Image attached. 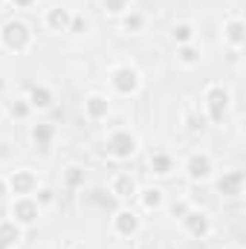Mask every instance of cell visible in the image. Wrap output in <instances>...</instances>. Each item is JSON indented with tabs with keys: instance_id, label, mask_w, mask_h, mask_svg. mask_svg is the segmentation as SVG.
Here are the masks:
<instances>
[{
	"instance_id": "cell-1",
	"label": "cell",
	"mask_w": 246,
	"mask_h": 249,
	"mask_svg": "<svg viewBox=\"0 0 246 249\" xmlns=\"http://www.w3.org/2000/svg\"><path fill=\"white\" fill-rule=\"evenodd\" d=\"M200 113L209 124H223L232 113V90L223 81H209L200 93Z\"/></svg>"
},
{
	"instance_id": "cell-2",
	"label": "cell",
	"mask_w": 246,
	"mask_h": 249,
	"mask_svg": "<svg viewBox=\"0 0 246 249\" xmlns=\"http://www.w3.org/2000/svg\"><path fill=\"white\" fill-rule=\"evenodd\" d=\"M35 44V32L23 18H9L0 26V47L12 55H26Z\"/></svg>"
},
{
	"instance_id": "cell-3",
	"label": "cell",
	"mask_w": 246,
	"mask_h": 249,
	"mask_svg": "<svg viewBox=\"0 0 246 249\" xmlns=\"http://www.w3.org/2000/svg\"><path fill=\"white\" fill-rule=\"evenodd\" d=\"M107 87H110V96L116 99H130L142 90V72L133 67L130 61L113 64L107 70Z\"/></svg>"
},
{
	"instance_id": "cell-4",
	"label": "cell",
	"mask_w": 246,
	"mask_h": 249,
	"mask_svg": "<svg viewBox=\"0 0 246 249\" xmlns=\"http://www.w3.org/2000/svg\"><path fill=\"white\" fill-rule=\"evenodd\" d=\"M105 154L116 162H130L139 154V136L130 127H113L105 136Z\"/></svg>"
},
{
	"instance_id": "cell-5",
	"label": "cell",
	"mask_w": 246,
	"mask_h": 249,
	"mask_svg": "<svg viewBox=\"0 0 246 249\" xmlns=\"http://www.w3.org/2000/svg\"><path fill=\"white\" fill-rule=\"evenodd\" d=\"M183 174H185V180H188L191 186H206V183H211L214 174H217L214 157H211L209 151H203V148L191 151V154L183 160Z\"/></svg>"
},
{
	"instance_id": "cell-6",
	"label": "cell",
	"mask_w": 246,
	"mask_h": 249,
	"mask_svg": "<svg viewBox=\"0 0 246 249\" xmlns=\"http://www.w3.org/2000/svg\"><path fill=\"white\" fill-rule=\"evenodd\" d=\"M110 232L113 238H122V241H133L136 235L145 232V223H142V214L127 203H119L113 212H110Z\"/></svg>"
},
{
	"instance_id": "cell-7",
	"label": "cell",
	"mask_w": 246,
	"mask_h": 249,
	"mask_svg": "<svg viewBox=\"0 0 246 249\" xmlns=\"http://www.w3.org/2000/svg\"><path fill=\"white\" fill-rule=\"evenodd\" d=\"M180 229H183L191 241H206V238H211V232H214V220H211V214H209L206 209L191 206L183 217H180Z\"/></svg>"
},
{
	"instance_id": "cell-8",
	"label": "cell",
	"mask_w": 246,
	"mask_h": 249,
	"mask_svg": "<svg viewBox=\"0 0 246 249\" xmlns=\"http://www.w3.org/2000/svg\"><path fill=\"white\" fill-rule=\"evenodd\" d=\"M6 186H9V197H32L38 186H41V174L35 168H12L9 174H3Z\"/></svg>"
},
{
	"instance_id": "cell-9",
	"label": "cell",
	"mask_w": 246,
	"mask_h": 249,
	"mask_svg": "<svg viewBox=\"0 0 246 249\" xmlns=\"http://www.w3.org/2000/svg\"><path fill=\"white\" fill-rule=\"evenodd\" d=\"M41 214H44V209L38 206L35 197H12V203H9V217L23 229H32L41 220Z\"/></svg>"
},
{
	"instance_id": "cell-10",
	"label": "cell",
	"mask_w": 246,
	"mask_h": 249,
	"mask_svg": "<svg viewBox=\"0 0 246 249\" xmlns=\"http://www.w3.org/2000/svg\"><path fill=\"white\" fill-rule=\"evenodd\" d=\"M220 38H223V47L232 50V58H238L246 47V20L241 15H229L220 26Z\"/></svg>"
},
{
	"instance_id": "cell-11",
	"label": "cell",
	"mask_w": 246,
	"mask_h": 249,
	"mask_svg": "<svg viewBox=\"0 0 246 249\" xmlns=\"http://www.w3.org/2000/svg\"><path fill=\"white\" fill-rule=\"evenodd\" d=\"M214 191L220 200H241L244 197V188H246V174L238 171V168H229L223 174H214Z\"/></svg>"
},
{
	"instance_id": "cell-12",
	"label": "cell",
	"mask_w": 246,
	"mask_h": 249,
	"mask_svg": "<svg viewBox=\"0 0 246 249\" xmlns=\"http://www.w3.org/2000/svg\"><path fill=\"white\" fill-rule=\"evenodd\" d=\"M107 194L116 200V203H133L136 200V194H139V180H136V174H130V171H116V174H110V180H107Z\"/></svg>"
},
{
	"instance_id": "cell-13",
	"label": "cell",
	"mask_w": 246,
	"mask_h": 249,
	"mask_svg": "<svg viewBox=\"0 0 246 249\" xmlns=\"http://www.w3.org/2000/svg\"><path fill=\"white\" fill-rule=\"evenodd\" d=\"M81 113H84V119L93 124L105 122L110 113H113V99L107 96V93H99V90H93V93H87L84 96V102H81Z\"/></svg>"
},
{
	"instance_id": "cell-14",
	"label": "cell",
	"mask_w": 246,
	"mask_h": 249,
	"mask_svg": "<svg viewBox=\"0 0 246 249\" xmlns=\"http://www.w3.org/2000/svg\"><path fill=\"white\" fill-rule=\"evenodd\" d=\"M133 203H139L142 212H162L168 206V194L162 186H139V194Z\"/></svg>"
},
{
	"instance_id": "cell-15",
	"label": "cell",
	"mask_w": 246,
	"mask_h": 249,
	"mask_svg": "<svg viewBox=\"0 0 246 249\" xmlns=\"http://www.w3.org/2000/svg\"><path fill=\"white\" fill-rule=\"evenodd\" d=\"M70 23H72V9L70 6H50L44 12V29L53 32V35L70 32Z\"/></svg>"
},
{
	"instance_id": "cell-16",
	"label": "cell",
	"mask_w": 246,
	"mask_h": 249,
	"mask_svg": "<svg viewBox=\"0 0 246 249\" xmlns=\"http://www.w3.org/2000/svg\"><path fill=\"white\" fill-rule=\"evenodd\" d=\"M148 171H151V177H157V180L171 177V174L177 171L174 154H171V151H151V157H148Z\"/></svg>"
},
{
	"instance_id": "cell-17",
	"label": "cell",
	"mask_w": 246,
	"mask_h": 249,
	"mask_svg": "<svg viewBox=\"0 0 246 249\" xmlns=\"http://www.w3.org/2000/svg\"><path fill=\"white\" fill-rule=\"evenodd\" d=\"M55 136H58V127L50 122H38L29 127V142H32V148L35 151H41V154H47L53 145H55Z\"/></svg>"
},
{
	"instance_id": "cell-18",
	"label": "cell",
	"mask_w": 246,
	"mask_h": 249,
	"mask_svg": "<svg viewBox=\"0 0 246 249\" xmlns=\"http://www.w3.org/2000/svg\"><path fill=\"white\" fill-rule=\"evenodd\" d=\"M26 102H29L32 113H44V110H50V107H53L55 93H53V87H50V84L38 81V84H32V87L26 90Z\"/></svg>"
},
{
	"instance_id": "cell-19",
	"label": "cell",
	"mask_w": 246,
	"mask_h": 249,
	"mask_svg": "<svg viewBox=\"0 0 246 249\" xmlns=\"http://www.w3.org/2000/svg\"><path fill=\"white\" fill-rule=\"evenodd\" d=\"M61 186L67 191H81L87 186V168L81 162H67L61 168Z\"/></svg>"
},
{
	"instance_id": "cell-20",
	"label": "cell",
	"mask_w": 246,
	"mask_h": 249,
	"mask_svg": "<svg viewBox=\"0 0 246 249\" xmlns=\"http://www.w3.org/2000/svg\"><path fill=\"white\" fill-rule=\"evenodd\" d=\"M23 226H18L12 217H0V249H18L23 241Z\"/></svg>"
},
{
	"instance_id": "cell-21",
	"label": "cell",
	"mask_w": 246,
	"mask_h": 249,
	"mask_svg": "<svg viewBox=\"0 0 246 249\" xmlns=\"http://www.w3.org/2000/svg\"><path fill=\"white\" fill-rule=\"evenodd\" d=\"M168 38H171L177 47H183V44H197V26H194L191 20H177V23H171Z\"/></svg>"
},
{
	"instance_id": "cell-22",
	"label": "cell",
	"mask_w": 246,
	"mask_h": 249,
	"mask_svg": "<svg viewBox=\"0 0 246 249\" xmlns=\"http://www.w3.org/2000/svg\"><path fill=\"white\" fill-rule=\"evenodd\" d=\"M200 61H203L200 44H183V47H177V64H180V67L191 70V67H197Z\"/></svg>"
},
{
	"instance_id": "cell-23",
	"label": "cell",
	"mask_w": 246,
	"mask_h": 249,
	"mask_svg": "<svg viewBox=\"0 0 246 249\" xmlns=\"http://www.w3.org/2000/svg\"><path fill=\"white\" fill-rule=\"evenodd\" d=\"M3 110H6V116H12L15 122H23V119H29V116H32V107H29L26 96H15Z\"/></svg>"
},
{
	"instance_id": "cell-24",
	"label": "cell",
	"mask_w": 246,
	"mask_h": 249,
	"mask_svg": "<svg viewBox=\"0 0 246 249\" xmlns=\"http://www.w3.org/2000/svg\"><path fill=\"white\" fill-rule=\"evenodd\" d=\"M99 6H102V12H105L107 18L119 20L122 15H127V12L133 9V0H99Z\"/></svg>"
},
{
	"instance_id": "cell-25",
	"label": "cell",
	"mask_w": 246,
	"mask_h": 249,
	"mask_svg": "<svg viewBox=\"0 0 246 249\" xmlns=\"http://www.w3.org/2000/svg\"><path fill=\"white\" fill-rule=\"evenodd\" d=\"M119 26H122V32H142L145 18H142L136 9H130L127 15H122V18H119Z\"/></svg>"
},
{
	"instance_id": "cell-26",
	"label": "cell",
	"mask_w": 246,
	"mask_h": 249,
	"mask_svg": "<svg viewBox=\"0 0 246 249\" xmlns=\"http://www.w3.org/2000/svg\"><path fill=\"white\" fill-rule=\"evenodd\" d=\"M206 119H203V113H200V107L197 110H185V127L191 130V133H200L203 127H206Z\"/></svg>"
},
{
	"instance_id": "cell-27",
	"label": "cell",
	"mask_w": 246,
	"mask_h": 249,
	"mask_svg": "<svg viewBox=\"0 0 246 249\" xmlns=\"http://www.w3.org/2000/svg\"><path fill=\"white\" fill-rule=\"evenodd\" d=\"M32 197L38 200V206H41V209H50V206L55 203V188H50V186H44V183H41L38 191H35Z\"/></svg>"
},
{
	"instance_id": "cell-28",
	"label": "cell",
	"mask_w": 246,
	"mask_h": 249,
	"mask_svg": "<svg viewBox=\"0 0 246 249\" xmlns=\"http://www.w3.org/2000/svg\"><path fill=\"white\" fill-rule=\"evenodd\" d=\"M133 249H162V244H159V238H157V235L142 232V235H136V238H133Z\"/></svg>"
},
{
	"instance_id": "cell-29",
	"label": "cell",
	"mask_w": 246,
	"mask_h": 249,
	"mask_svg": "<svg viewBox=\"0 0 246 249\" xmlns=\"http://www.w3.org/2000/svg\"><path fill=\"white\" fill-rule=\"evenodd\" d=\"M191 206H194L191 200H185V197H180V200H174V203H171V206H165V209H168V214H171L174 220H180V217H183V214L188 212V209H191Z\"/></svg>"
},
{
	"instance_id": "cell-30",
	"label": "cell",
	"mask_w": 246,
	"mask_h": 249,
	"mask_svg": "<svg viewBox=\"0 0 246 249\" xmlns=\"http://www.w3.org/2000/svg\"><path fill=\"white\" fill-rule=\"evenodd\" d=\"M90 26V20L81 15V12H72V23H70V35H84Z\"/></svg>"
},
{
	"instance_id": "cell-31",
	"label": "cell",
	"mask_w": 246,
	"mask_h": 249,
	"mask_svg": "<svg viewBox=\"0 0 246 249\" xmlns=\"http://www.w3.org/2000/svg\"><path fill=\"white\" fill-rule=\"evenodd\" d=\"M9 3H12V9H23V12L38 6V0H9Z\"/></svg>"
},
{
	"instance_id": "cell-32",
	"label": "cell",
	"mask_w": 246,
	"mask_h": 249,
	"mask_svg": "<svg viewBox=\"0 0 246 249\" xmlns=\"http://www.w3.org/2000/svg\"><path fill=\"white\" fill-rule=\"evenodd\" d=\"M3 197H9V186H6V180L0 177V200H3Z\"/></svg>"
},
{
	"instance_id": "cell-33",
	"label": "cell",
	"mask_w": 246,
	"mask_h": 249,
	"mask_svg": "<svg viewBox=\"0 0 246 249\" xmlns=\"http://www.w3.org/2000/svg\"><path fill=\"white\" fill-rule=\"evenodd\" d=\"M32 249H53V247H50V244H35Z\"/></svg>"
},
{
	"instance_id": "cell-34",
	"label": "cell",
	"mask_w": 246,
	"mask_h": 249,
	"mask_svg": "<svg viewBox=\"0 0 246 249\" xmlns=\"http://www.w3.org/2000/svg\"><path fill=\"white\" fill-rule=\"evenodd\" d=\"M226 249H244V247H241V244H229Z\"/></svg>"
},
{
	"instance_id": "cell-35",
	"label": "cell",
	"mask_w": 246,
	"mask_h": 249,
	"mask_svg": "<svg viewBox=\"0 0 246 249\" xmlns=\"http://www.w3.org/2000/svg\"><path fill=\"white\" fill-rule=\"evenodd\" d=\"M3 116H6V110H3V105H0V122H3Z\"/></svg>"
}]
</instances>
